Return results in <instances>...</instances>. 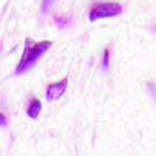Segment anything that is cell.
Returning <instances> with one entry per match:
<instances>
[{
    "label": "cell",
    "instance_id": "cell-4",
    "mask_svg": "<svg viewBox=\"0 0 156 156\" xmlns=\"http://www.w3.org/2000/svg\"><path fill=\"white\" fill-rule=\"evenodd\" d=\"M40 112H41V103H40L37 98L31 100V103H29V106H28V109H26L28 116L32 118V119H35V118L40 115Z\"/></svg>",
    "mask_w": 156,
    "mask_h": 156
},
{
    "label": "cell",
    "instance_id": "cell-7",
    "mask_svg": "<svg viewBox=\"0 0 156 156\" xmlns=\"http://www.w3.org/2000/svg\"><path fill=\"white\" fill-rule=\"evenodd\" d=\"M5 126H8V119L2 112H0V127H5Z\"/></svg>",
    "mask_w": 156,
    "mask_h": 156
},
{
    "label": "cell",
    "instance_id": "cell-3",
    "mask_svg": "<svg viewBox=\"0 0 156 156\" xmlns=\"http://www.w3.org/2000/svg\"><path fill=\"white\" fill-rule=\"evenodd\" d=\"M67 89V78H63L61 81L49 84L46 89V98L48 101H57L58 98H61V95L66 92Z\"/></svg>",
    "mask_w": 156,
    "mask_h": 156
},
{
    "label": "cell",
    "instance_id": "cell-6",
    "mask_svg": "<svg viewBox=\"0 0 156 156\" xmlns=\"http://www.w3.org/2000/svg\"><path fill=\"white\" fill-rule=\"evenodd\" d=\"M109 61H110V49H106L104 55H103V66L109 67Z\"/></svg>",
    "mask_w": 156,
    "mask_h": 156
},
{
    "label": "cell",
    "instance_id": "cell-5",
    "mask_svg": "<svg viewBox=\"0 0 156 156\" xmlns=\"http://www.w3.org/2000/svg\"><path fill=\"white\" fill-rule=\"evenodd\" d=\"M54 3H55V0H43V3H41V11H43V14H48V12L52 9Z\"/></svg>",
    "mask_w": 156,
    "mask_h": 156
},
{
    "label": "cell",
    "instance_id": "cell-1",
    "mask_svg": "<svg viewBox=\"0 0 156 156\" xmlns=\"http://www.w3.org/2000/svg\"><path fill=\"white\" fill-rule=\"evenodd\" d=\"M52 46V41H32L31 38H26L25 41V51H23V55L19 61V66L16 69V73L17 75H22L23 72L29 70L40 58L41 55Z\"/></svg>",
    "mask_w": 156,
    "mask_h": 156
},
{
    "label": "cell",
    "instance_id": "cell-2",
    "mask_svg": "<svg viewBox=\"0 0 156 156\" xmlns=\"http://www.w3.org/2000/svg\"><path fill=\"white\" fill-rule=\"evenodd\" d=\"M122 12V6L115 2H107V3H98L95 5L90 12H89V20L95 22L100 19H109V17H116Z\"/></svg>",
    "mask_w": 156,
    "mask_h": 156
}]
</instances>
